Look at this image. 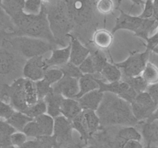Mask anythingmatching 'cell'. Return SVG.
Returning a JSON list of instances; mask_svg holds the SVG:
<instances>
[{
  "mask_svg": "<svg viewBox=\"0 0 158 148\" xmlns=\"http://www.w3.org/2000/svg\"><path fill=\"white\" fill-rule=\"evenodd\" d=\"M96 113L101 127H134L139 123L132 113L130 103L110 93H104Z\"/></svg>",
  "mask_w": 158,
  "mask_h": 148,
  "instance_id": "1",
  "label": "cell"
},
{
  "mask_svg": "<svg viewBox=\"0 0 158 148\" xmlns=\"http://www.w3.org/2000/svg\"><path fill=\"white\" fill-rule=\"evenodd\" d=\"M11 19L15 29L10 36H7L8 38L13 36H28L47 40L56 45L44 6L38 15H28L23 12Z\"/></svg>",
  "mask_w": 158,
  "mask_h": 148,
  "instance_id": "2",
  "label": "cell"
},
{
  "mask_svg": "<svg viewBox=\"0 0 158 148\" xmlns=\"http://www.w3.org/2000/svg\"><path fill=\"white\" fill-rule=\"evenodd\" d=\"M48 16L50 29L55 40L56 45L65 46V40L74 28L68 15L65 0H57L52 4H43Z\"/></svg>",
  "mask_w": 158,
  "mask_h": 148,
  "instance_id": "3",
  "label": "cell"
},
{
  "mask_svg": "<svg viewBox=\"0 0 158 148\" xmlns=\"http://www.w3.org/2000/svg\"><path fill=\"white\" fill-rule=\"evenodd\" d=\"M17 54L27 60L39 56H44L47 53L55 49V44L47 40L28 36H13L6 40Z\"/></svg>",
  "mask_w": 158,
  "mask_h": 148,
  "instance_id": "4",
  "label": "cell"
},
{
  "mask_svg": "<svg viewBox=\"0 0 158 148\" xmlns=\"http://www.w3.org/2000/svg\"><path fill=\"white\" fill-rule=\"evenodd\" d=\"M150 52L151 51L147 49L143 53H130L127 60L121 63H115V65L120 69L123 76L128 77L139 76L148 63Z\"/></svg>",
  "mask_w": 158,
  "mask_h": 148,
  "instance_id": "5",
  "label": "cell"
},
{
  "mask_svg": "<svg viewBox=\"0 0 158 148\" xmlns=\"http://www.w3.org/2000/svg\"><path fill=\"white\" fill-rule=\"evenodd\" d=\"M68 15L73 25L74 22L84 25L93 16V4L91 0H65Z\"/></svg>",
  "mask_w": 158,
  "mask_h": 148,
  "instance_id": "6",
  "label": "cell"
},
{
  "mask_svg": "<svg viewBox=\"0 0 158 148\" xmlns=\"http://www.w3.org/2000/svg\"><path fill=\"white\" fill-rule=\"evenodd\" d=\"M132 113L138 122L147 120L156 110V105L147 91L136 95L130 103Z\"/></svg>",
  "mask_w": 158,
  "mask_h": 148,
  "instance_id": "7",
  "label": "cell"
},
{
  "mask_svg": "<svg viewBox=\"0 0 158 148\" xmlns=\"http://www.w3.org/2000/svg\"><path fill=\"white\" fill-rule=\"evenodd\" d=\"M95 80L98 84V90L102 93H112L118 96V97L122 98L124 100L127 101L130 103L137 95V93L127 83L123 82V80L112 83H106L96 77H95Z\"/></svg>",
  "mask_w": 158,
  "mask_h": 148,
  "instance_id": "8",
  "label": "cell"
},
{
  "mask_svg": "<svg viewBox=\"0 0 158 148\" xmlns=\"http://www.w3.org/2000/svg\"><path fill=\"white\" fill-rule=\"evenodd\" d=\"M25 78L19 77L14 80L10 85H8L10 103L15 110L24 112L28 107L27 103L25 92Z\"/></svg>",
  "mask_w": 158,
  "mask_h": 148,
  "instance_id": "9",
  "label": "cell"
},
{
  "mask_svg": "<svg viewBox=\"0 0 158 148\" xmlns=\"http://www.w3.org/2000/svg\"><path fill=\"white\" fill-rule=\"evenodd\" d=\"M73 127L71 120L60 115L54 118V137L60 147L74 143L73 140Z\"/></svg>",
  "mask_w": 158,
  "mask_h": 148,
  "instance_id": "10",
  "label": "cell"
},
{
  "mask_svg": "<svg viewBox=\"0 0 158 148\" xmlns=\"http://www.w3.org/2000/svg\"><path fill=\"white\" fill-rule=\"evenodd\" d=\"M48 69L44 56H39L27 60L23 64L22 73L25 79L36 82L43 79Z\"/></svg>",
  "mask_w": 158,
  "mask_h": 148,
  "instance_id": "11",
  "label": "cell"
},
{
  "mask_svg": "<svg viewBox=\"0 0 158 148\" xmlns=\"http://www.w3.org/2000/svg\"><path fill=\"white\" fill-rule=\"evenodd\" d=\"M20 56L0 48V76H8L20 69ZM23 58V57H22Z\"/></svg>",
  "mask_w": 158,
  "mask_h": 148,
  "instance_id": "12",
  "label": "cell"
},
{
  "mask_svg": "<svg viewBox=\"0 0 158 148\" xmlns=\"http://www.w3.org/2000/svg\"><path fill=\"white\" fill-rule=\"evenodd\" d=\"M52 90L64 98L76 99L79 93V79L64 76L52 86Z\"/></svg>",
  "mask_w": 158,
  "mask_h": 148,
  "instance_id": "13",
  "label": "cell"
},
{
  "mask_svg": "<svg viewBox=\"0 0 158 148\" xmlns=\"http://www.w3.org/2000/svg\"><path fill=\"white\" fill-rule=\"evenodd\" d=\"M119 12H120V14L115 19V25L112 30V34L114 35L115 32L120 29L129 30V31L133 32L135 34L142 25L143 19L139 16H134L127 14L121 10H119Z\"/></svg>",
  "mask_w": 158,
  "mask_h": 148,
  "instance_id": "14",
  "label": "cell"
},
{
  "mask_svg": "<svg viewBox=\"0 0 158 148\" xmlns=\"http://www.w3.org/2000/svg\"><path fill=\"white\" fill-rule=\"evenodd\" d=\"M69 43L71 46L70 62L75 66H78L89 55L90 49L85 47L80 40L73 34H68Z\"/></svg>",
  "mask_w": 158,
  "mask_h": 148,
  "instance_id": "15",
  "label": "cell"
},
{
  "mask_svg": "<svg viewBox=\"0 0 158 148\" xmlns=\"http://www.w3.org/2000/svg\"><path fill=\"white\" fill-rule=\"evenodd\" d=\"M71 46L70 43L67 46L60 49H54L52 50L51 57L45 59V63L48 68L60 67L70 61Z\"/></svg>",
  "mask_w": 158,
  "mask_h": 148,
  "instance_id": "16",
  "label": "cell"
},
{
  "mask_svg": "<svg viewBox=\"0 0 158 148\" xmlns=\"http://www.w3.org/2000/svg\"><path fill=\"white\" fill-rule=\"evenodd\" d=\"M104 93H102L99 90H95L76 99L79 102L82 110H90L96 111L102 101Z\"/></svg>",
  "mask_w": 158,
  "mask_h": 148,
  "instance_id": "17",
  "label": "cell"
},
{
  "mask_svg": "<svg viewBox=\"0 0 158 148\" xmlns=\"http://www.w3.org/2000/svg\"><path fill=\"white\" fill-rule=\"evenodd\" d=\"M142 123L141 134L147 145L154 146L158 145V120L153 122H139Z\"/></svg>",
  "mask_w": 158,
  "mask_h": 148,
  "instance_id": "18",
  "label": "cell"
},
{
  "mask_svg": "<svg viewBox=\"0 0 158 148\" xmlns=\"http://www.w3.org/2000/svg\"><path fill=\"white\" fill-rule=\"evenodd\" d=\"M64 99V97L62 95L54 93L53 90L48 93V96L44 99L47 105V114L51 116L53 118L61 115L60 107Z\"/></svg>",
  "mask_w": 158,
  "mask_h": 148,
  "instance_id": "19",
  "label": "cell"
},
{
  "mask_svg": "<svg viewBox=\"0 0 158 148\" xmlns=\"http://www.w3.org/2000/svg\"><path fill=\"white\" fill-rule=\"evenodd\" d=\"M82 111L81 105L76 99L64 98L60 107V114L72 121Z\"/></svg>",
  "mask_w": 158,
  "mask_h": 148,
  "instance_id": "20",
  "label": "cell"
},
{
  "mask_svg": "<svg viewBox=\"0 0 158 148\" xmlns=\"http://www.w3.org/2000/svg\"><path fill=\"white\" fill-rule=\"evenodd\" d=\"M113 42V34L105 29H97L92 36V43L97 48L107 49L112 46Z\"/></svg>",
  "mask_w": 158,
  "mask_h": 148,
  "instance_id": "21",
  "label": "cell"
},
{
  "mask_svg": "<svg viewBox=\"0 0 158 148\" xmlns=\"http://www.w3.org/2000/svg\"><path fill=\"white\" fill-rule=\"evenodd\" d=\"M117 138L121 148L127 140H142V134L134 127H120L117 131Z\"/></svg>",
  "mask_w": 158,
  "mask_h": 148,
  "instance_id": "22",
  "label": "cell"
},
{
  "mask_svg": "<svg viewBox=\"0 0 158 148\" xmlns=\"http://www.w3.org/2000/svg\"><path fill=\"white\" fill-rule=\"evenodd\" d=\"M71 123H72L73 129L77 130V133L80 134V139H81V141L82 142L81 143L82 146H87L88 143H89V139H90V135H89V130H88V127L87 124H86L82 111H81V114H79L71 121Z\"/></svg>",
  "mask_w": 158,
  "mask_h": 148,
  "instance_id": "23",
  "label": "cell"
},
{
  "mask_svg": "<svg viewBox=\"0 0 158 148\" xmlns=\"http://www.w3.org/2000/svg\"><path fill=\"white\" fill-rule=\"evenodd\" d=\"M99 76H101L99 80H105L108 81V83H112L120 81L122 80L123 73L120 69L117 67L115 63H111L108 62L102 69Z\"/></svg>",
  "mask_w": 158,
  "mask_h": 148,
  "instance_id": "24",
  "label": "cell"
},
{
  "mask_svg": "<svg viewBox=\"0 0 158 148\" xmlns=\"http://www.w3.org/2000/svg\"><path fill=\"white\" fill-rule=\"evenodd\" d=\"M95 90H98V84L95 76L92 75H83L79 79V93L76 99Z\"/></svg>",
  "mask_w": 158,
  "mask_h": 148,
  "instance_id": "25",
  "label": "cell"
},
{
  "mask_svg": "<svg viewBox=\"0 0 158 148\" xmlns=\"http://www.w3.org/2000/svg\"><path fill=\"white\" fill-rule=\"evenodd\" d=\"M82 113L91 137L94 134L98 132V130L101 127L99 117L95 110H82Z\"/></svg>",
  "mask_w": 158,
  "mask_h": 148,
  "instance_id": "26",
  "label": "cell"
},
{
  "mask_svg": "<svg viewBox=\"0 0 158 148\" xmlns=\"http://www.w3.org/2000/svg\"><path fill=\"white\" fill-rule=\"evenodd\" d=\"M33 120V118L27 116L24 113L16 110L11 116V117H10L6 120V122L9 124L11 125L16 131H22L23 132L24 127L27 126V123H30Z\"/></svg>",
  "mask_w": 158,
  "mask_h": 148,
  "instance_id": "27",
  "label": "cell"
},
{
  "mask_svg": "<svg viewBox=\"0 0 158 148\" xmlns=\"http://www.w3.org/2000/svg\"><path fill=\"white\" fill-rule=\"evenodd\" d=\"M33 120L38 123L43 133V137L52 136L54 134V118L49 114H44L36 117Z\"/></svg>",
  "mask_w": 158,
  "mask_h": 148,
  "instance_id": "28",
  "label": "cell"
},
{
  "mask_svg": "<svg viewBox=\"0 0 158 148\" xmlns=\"http://www.w3.org/2000/svg\"><path fill=\"white\" fill-rule=\"evenodd\" d=\"M25 0H3L2 8L11 18L23 12Z\"/></svg>",
  "mask_w": 158,
  "mask_h": 148,
  "instance_id": "29",
  "label": "cell"
},
{
  "mask_svg": "<svg viewBox=\"0 0 158 148\" xmlns=\"http://www.w3.org/2000/svg\"><path fill=\"white\" fill-rule=\"evenodd\" d=\"M121 80L127 83L137 94L147 91V89L149 86L141 75L137 76H133V77L123 76Z\"/></svg>",
  "mask_w": 158,
  "mask_h": 148,
  "instance_id": "30",
  "label": "cell"
},
{
  "mask_svg": "<svg viewBox=\"0 0 158 148\" xmlns=\"http://www.w3.org/2000/svg\"><path fill=\"white\" fill-rule=\"evenodd\" d=\"M14 25L11 17L2 7H0V33L7 37L14 32Z\"/></svg>",
  "mask_w": 158,
  "mask_h": 148,
  "instance_id": "31",
  "label": "cell"
},
{
  "mask_svg": "<svg viewBox=\"0 0 158 148\" xmlns=\"http://www.w3.org/2000/svg\"><path fill=\"white\" fill-rule=\"evenodd\" d=\"M90 56L92 59V61H93L95 72H96L95 77H97L98 75L99 76L102 69H103L105 65L109 62V60H108L106 54L102 51L98 49H94V50L90 49Z\"/></svg>",
  "mask_w": 158,
  "mask_h": 148,
  "instance_id": "32",
  "label": "cell"
},
{
  "mask_svg": "<svg viewBox=\"0 0 158 148\" xmlns=\"http://www.w3.org/2000/svg\"><path fill=\"white\" fill-rule=\"evenodd\" d=\"M141 76L148 85L156 84L158 83V67L151 62H148Z\"/></svg>",
  "mask_w": 158,
  "mask_h": 148,
  "instance_id": "33",
  "label": "cell"
},
{
  "mask_svg": "<svg viewBox=\"0 0 158 148\" xmlns=\"http://www.w3.org/2000/svg\"><path fill=\"white\" fill-rule=\"evenodd\" d=\"M157 26L158 21L153 19V18L143 19L142 25L134 35L136 36H139V37H141V38L144 39L146 40L149 37L150 33H151L154 29H156Z\"/></svg>",
  "mask_w": 158,
  "mask_h": 148,
  "instance_id": "34",
  "label": "cell"
},
{
  "mask_svg": "<svg viewBox=\"0 0 158 148\" xmlns=\"http://www.w3.org/2000/svg\"><path fill=\"white\" fill-rule=\"evenodd\" d=\"M16 130L5 120H0V145L2 146L11 145L10 137Z\"/></svg>",
  "mask_w": 158,
  "mask_h": 148,
  "instance_id": "35",
  "label": "cell"
},
{
  "mask_svg": "<svg viewBox=\"0 0 158 148\" xmlns=\"http://www.w3.org/2000/svg\"><path fill=\"white\" fill-rule=\"evenodd\" d=\"M25 114L31 118L34 119L42 114H47V105L44 99H39L36 103L30 105L25 110Z\"/></svg>",
  "mask_w": 158,
  "mask_h": 148,
  "instance_id": "36",
  "label": "cell"
},
{
  "mask_svg": "<svg viewBox=\"0 0 158 148\" xmlns=\"http://www.w3.org/2000/svg\"><path fill=\"white\" fill-rule=\"evenodd\" d=\"M25 92H26V98H27V105L30 106L36 103L39 99H38L37 93L36 90V86L35 82L30 80H25Z\"/></svg>",
  "mask_w": 158,
  "mask_h": 148,
  "instance_id": "37",
  "label": "cell"
},
{
  "mask_svg": "<svg viewBox=\"0 0 158 148\" xmlns=\"http://www.w3.org/2000/svg\"><path fill=\"white\" fill-rule=\"evenodd\" d=\"M64 76L63 72L58 67H50L45 71L43 79L46 80L51 86L58 82Z\"/></svg>",
  "mask_w": 158,
  "mask_h": 148,
  "instance_id": "38",
  "label": "cell"
},
{
  "mask_svg": "<svg viewBox=\"0 0 158 148\" xmlns=\"http://www.w3.org/2000/svg\"><path fill=\"white\" fill-rule=\"evenodd\" d=\"M41 0H25L23 12L28 15H38L42 10Z\"/></svg>",
  "mask_w": 158,
  "mask_h": 148,
  "instance_id": "39",
  "label": "cell"
},
{
  "mask_svg": "<svg viewBox=\"0 0 158 148\" xmlns=\"http://www.w3.org/2000/svg\"><path fill=\"white\" fill-rule=\"evenodd\" d=\"M23 132L27 135V137H33V138L36 139L43 137V133H42L41 129L34 120L27 123V126L24 127Z\"/></svg>",
  "mask_w": 158,
  "mask_h": 148,
  "instance_id": "40",
  "label": "cell"
},
{
  "mask_svg": "<svg viewBox=\"0 0 158 148\" xmlns=\"http://www.w3.org/2000/svg\"><path fill=\"white\" fill-rule=\"evenodd\" d=\"M58 68H60V70L63 72L64 76L77 78V79H80L83 76L82 72L80 71L78 66L74 65L70 61L68 63H67L66 64L64 65V66Z\"/></svg>",
  "mask_w": 158,
  "mask_h": 148,
  "instance_id": "41",
  "label": "cell"
},
{
  "mask_svg": "<svg viewBox=\"0 0 158 148\" xmlns=\"http://www.w3.org/2000/svg\"><path fill=\"white\" fill-rule=\"evenodd\" d=\"M35 86H36L38 99H44L48 96V93L52 91V86L50 85L44 79L35 82Z\"/></svg>",
  "mask_w": 158,
  "mask_h": 148,
  "instance_id": "42",
  "label": "cell"
},
{
  "mask_svg": "<svg viewBox=\"0 0 158 148\" xmlns=\"http://www.w3.org/2000/svg\"><path fill=\"white\" fill-rule=\"evenodd\" d=\"M114 0H98L96 2V10L100 14L109 15L114 10Z\"/></svg>",
  "mask_w": 158,
  "mask_h": 148,
  "instance_id": "43",
  "label": "cell"
},
{
  "mask_svg": "<svg viewBox=\"0 0 158 148\" xmlns=\"http://www.w3.org/2000/svg\"><path fill=\"white\" fill-rule=\"evenodd\" d=\"M78 68L80 71L82 72L83 75H92L95 76L96 74L93 61H92V59L90 55L79 65Z\"/></svg>",
  "mask_w": 158,
  "mask_h": 148,
  "instance_id": "44",
  "label": "cell"
},
{
  "mask_svg": "<svg viewBox=\"0 0 158 148\" xmlns=\"http://www.w3.org/2000/svg\"><path fill=\"white\" fill-rule=\"evenodd\" d=\"M16 110L10 103L0 99V120L6 121Z\"/></svg>",
  "mask_w": 158,
  "mask_h": 148,
  "instance_id": "45",
  "label": "cell"
},
{
  "mask_svg": "<svg viewBox=\"0 0 158 148\" xmlns=\"http://www.w3.org/2000/svg\"><path fill=\"white\" fill-rule=\"evenodd\" d=\"M27 141V137L22 131H16L10 137V143L16 147H20Z\"/></svg>",
  "mask_w": 158,
  "mask_h": 148,
  "instance_id": "46",
  "label": "cell"
},
{
  "mask_svg": "<svg viewBox=\"0 0 158 148\" xmlns=\"http://www.w3.org/2000/svg\"><path fill=\"white\" fill-rule=\"evenodd\" d=\"M40 142L41 148H61L54 135L37 138Z\"/></svg>",
  "mask_w": 158,
  "mask_h": 148,
  "instance_id": "47",
  "label": "cell"
},
{
  "mask_svg": "<svg viewBox=\"0 0 158 148\" xmlns=\"http://www.w3.org/2000/svg\"><path fill=\"white\" fill-rule=\"evenodd\" d=\"M139 17L143 19L153 18V0H146L144 3V8Z\"/></svg>",
  "mask_w": 158,
  "mask_h": 148,
  "instance_id": "48",
  "label": "cell"
},
{
  "mask_svg": "<svg viewBox=\"0 0 158 148\" xmlns=\"http://www.w3.org/2000/svg\"><path fill=\"white\" fill-rule=\"evenodd\" d=\"M147 92L151 96L155 103L158 105V83L153 85H149L147 89Z\"/></svg>",
  "mask_w": 158,
  "mask_h": 148,
  "instance_id": "49",
  "label": "cell"
},
{
  "mask_svg": "<svg viewBox=\"0 0 158 148\" xmlns=\"http://www.w3.org/2000/svg\"><path fill=\"white\" fill-rule=\"evenodd\" d=\"M146 41H147V49L151 51L155 46L158 45V33H156L152 36H149Z\"/></svg>",
  "mask_w": 158,
  "mask_h": 148,
  "instance_id": "50",
  "label": "cell"
},
{
  "mask_svg": "<svg viewBox=\"0 0 158 148\" xmlns=\"http://www.w3.org/2000/svg\"><path fill=\"white\" fill-rule=\"evenodd\" d=\"M122 148H144V146L141 140H130L125 142Z\"/></svg>",
  "mask_w": 158,
  "mask_h": 148,
  "instance_id": "51",
  "label": "cell"
},
{
  "mask_svg": "<svg viewBox=\"0 0 158 148\" xmlns=\"http://www.w3.org/2000/svg\"><path fill=\"white\" fill-rule=\"evenodd\" d=\"M19 148H41V145H40V140L37 138H36L34 140H27L25 143H23Z\"/></svg>",
  "mask_w": 158,
  "mask_h": 148,
  "instance_id": "52",
  "label": "cell"
},
{
  "mask_svg": "<svg viewBox=\"0 0 158 148\" xmlns=\"http://www.w3.org/2000/svg\"><path fill=\"white\" fill-rule=\"evenodd\" d=\"M155 120H158V105L156 107V110H154V112L152 114V115L147 119V120H145L146 122H153L155 121Z\"/></svg>",
  "mask_w": 158,
  "mask_h": 148,
  "instance_id": "53",
  "label": "cell"
},
{
  "mask_svg": "<svg viewBox=\"0 0 158 148\" xmlns=\"http://www.w3.org/2000/svg\"><path fill=\"white\" fill-rule=\"evenodd\" d=\"M121 1H122V0H118V3H120ZM130 1L133 2V6H143L145 3V2H144L143 0H130Z\"/></svg>",
  "mask_w": 158,
  "mask_h": 148,
  "instance_id": "54",
  "label": "cell"
},
{
  "mask_svg": "<svg viewBox=\"0 0 158 148\" xmlns=\"http://www.w3.org/2000/svg\"><path fill=\"white\" fill-rule=\"evenodd\" d=\"M83 146L81 144V143H71L69 145H67V146H64L62 148H82Z\"/></svg>",
  "mask_w": 158,
  "mask_h": 148,
  "instance_id": "55",
  "label": "cell"
},
{
  "mask_svg": "<svg viewBox=\"0 0 158 148\" xmlns=\"http://www.w3.org/2000/svg\"><path fill=\"white\" fill-rule=\"evenodd\" d=\"M43 4H46V5H48V4H52L54 3L55 2H57V0H41Z\"/></svg>",
  "mask_w": 158,
  "mask_h": 148,
  "instance_id": "56",
  "label": "cell"
},
{
  "mask_svg": "<svg viewBox=\"0 0 158 148\" xmlns=\"http://www.w3.org/2000/svg\"><path fill=\"white\" fill-rule=\"evenodd\" d=\"M151 51H152V52H153V53H154L157 54V55H158V45H157V46H155V47L153 48V49H152Z\"/></svg>",
  "mask_w": 158,
  "mask_h": 148,
  "instance_id": "57",
  "label": "cell"
},
{
  "mask_svg": "<svg viewBox=\"0 0 158 148\" xmlns=\"http://www.w3.org/2000/svg\"><path fill=\"white\" fill-rule=\"evenodd\" d=\"M82 148H98V146H96L95 145H93V144H91V145H89V146H83Z\"/></svg>",
  "mask_w": 158,
  "mask_h": 148,
  "instance_id": "58",
  "label": "cell"
},
{
  "mask_svg": "<svg viewBox=\"0 0 158 148\" xmlns=\"http://www.w3.org/2000/svg\"><path fill=\"white\" fill-rule=\"evenodd\" d=\"M2 148H19V147H16V146H13V145H7V146H2Z\"/></svg>",
  "mask_w": 158,
  "mask_h": 148,
  "instance_id": "59",
  "label": "cell"
},
{
  "mask_svg": "<svg viewBox=\"0 0 158 148\" xmlns=\"http://www.w3.org/2000/svg\"><path fill=\"white\" fill-rule=\"evenodd\" d=\"M2 2H3V0H0V7L2 6Z\"/></svg>",
  "mask_w": 158,
  "mask_h": 148,
  "instance_id": "60",
  "label": "cell"
},
{
  "mask_svg": "<svg viewBox=\"0 0 158 148\" xmlns=\"http://www.w3.org/2000/svg\"><path fill=\"white\" fill-rule=\"evenodd\" d=\"M144 148H151V146H150V145H147V146H146V147H144Z\"/></svg>",
  "mask_w": 158,
  "mask_h": 148,
  "instance_id": "61",
  "label": "cell"
},
{
  "mask_svg": "<svg viewBox=\"0 0 158 148\" xmlns=\"http://www.w3.org/2000/svg\"><path fill=\"white\" fill-rule=\"evenodd\" d=\"M151 148H158V145H156V146H151Z\"/></svg>",
  "mask_w": 158,
  "mask_h": 148,
  "instance_id": "62",
  "label": "cell"
},
{
  "mask_svg": "<svg viewBox=\"0 0 158 148\" xmlns=\"http://www.w3.org/2000/svg\"><path fill=\"white\" fill-rule=\"evenodd\" d=\"M0 148H2V146H1V145H0Z\"/></svg>",
  "mask_w": 158,
  "mask_h": 148,
  "instance_id": "63",
  "label": "cell"
},
{
  "mask_svg": "<svg viewBox=\"0 0 158 148\" xmlns=\"http://www.w3.org/2000/svg\"><path fill=\"white\" fill-rule=\"evenodd\" d=\"M117 1H118V0H117Z\"/></svg>",
  "mask_w": 158,
  "mask_h": 148,
  "instance_id": "64",
  "label": "cell"
}]
</instances>
